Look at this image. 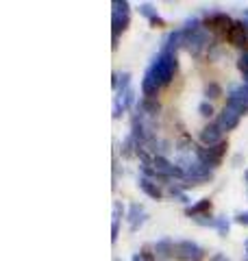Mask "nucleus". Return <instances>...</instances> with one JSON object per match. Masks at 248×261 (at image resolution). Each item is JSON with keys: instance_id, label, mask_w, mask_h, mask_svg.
Returning <instances> with one entry per match:
<instances>
[{"instance_id": "nucleus-1", "label": "nucleus", "mask_w": 248, "mask_h": 261, "mask_svg": "<svg viewBox=\"0 0 248 261\" xmlns=\"http://www.w3.org/2000/svg\"><path fill=\"white\" fill-rule=\"evenodd\" d=\"M146 72L157 81V85H159V87H168L172 83V79H175V74L179 72L177 55L159 50V55L153 59V63L146 68Z\"/></svg>"}, {"instance_id": "nucleus-2", "label": "nucleus", "mask_w": 248, "mask_h": 261, "mask_svg": "<svg viewBox=\"0 0 248 261\" xmlns=\"http://www.w3.org/2000/svg\"><path fill=\"white\" fill-rule=\"evenodd\" d=\"M227 148H229L227 140L216 144V146H196V148H194V157H196V161H201L203 166L216 170L222 163V159H225Z\"/></svg>"}, {"instance_id": "nucleus-3", "label": "nucleus", "mask_w": 248, "mask_h": 261, "mask_svg": "<svg viewBox=\"0 0 248 261\" xmlns=\"http://www.w3.org/2000/svg\"><path fill=\"white\" fill-rule=\"evenodd\" d=\"M131 24V5L127 0H115L113 3V15H111V37H113V48L118 46L120 33H124Z\"/></svg>"}, {"instance_id": "nucleus-4", "label": "nucleus", "mask_w": 248, "mask_h": 261, "mask_svg": "<svg viewBox=\"0 0 248 261\" xmlns=\"http://www.w3.org/2000/svg\"><path fill=\"white\" fill-rule=\"evenodd\" d=\"M211 176H213L211 168L203 166L201 161H194L192 166L185 168V176H183V181H181V187H183V190H187V187H198L207 181H211Z\"/></svg>"}, {"instance_id": "nucleus-5", "label": "nucleus", "mask_w": 248, "mask_h": 261, "mask_svg": "<svg viewBox=\"0 0 248 261\" xmlns=\"http://www.w3.org/2000/svg\"><path fill=\"white\" fill-rule=\"evenodd\" d=\"M207 48H209V31L207 29L185 33V50L192 57H201Z\"/></svg>"}, {"instance_id": "nucleus-6", "label": "nucleus", "mask_w": 248, "mask_h": 261, "mask_svg": "<svg viewBox=\"0 0 248 261\" xmlns=\"http://www.w3.org/2000/svg\"><path fill=\"white\" fill-rule=\"evenodd\" d=\"M225 37L231 46L246 50L248 48V20H235L231 24V29L225 33Z\"/></svg>"}, {"instance_id": "nucleus-7", "label": "nucleus", "mask_w": 248, "mask_h": 261, "mask_svg": "<svg viewBox=\"0 0 248 261\" xmlns=\"http://www.w3.org/2000/svg\"><path fill=\"white\" fill-rule=\"evenodd\" d=\"M233 22L235 20H231V15L225 13V11H211V13L205 15L203 27L209 31V33H227Z\"/></svg>"}, {"instance_id": "nucleus-8", "label": "nucleus", "mask_w": 248, "mask_h": 261, "mask_svg": "<svg viewBox=\"0 0 248 261\" xmlns=\"http://www.w3.org/2000/svg\"><path fill=\"white\" fill-rule=\"evenodd\" d=\"M175 252H177V259L179 261H203L205 259V250L198 246V244L189 242V240L177 242Z\"/></svg>"}, {"instance_id": "nucleus-9", "label": "nucleus", "mask_w": 248, "mask_h": 261, "mask_svg": "<svg viewBox=\"0 0 248 261\" xmlns=\"http://www.w3.org/2000/svg\"><path fill=\"white\" fill-rule=\"evenodd\" d=\"M220 142H225V130L220 128V124L216 120L205 124L203 130H201V144L203 146H216Z\"/></svg>"}, {"instance_id": "nucleus-10", "label": "nucleus", "mask_w": 248, "mask_h": 261, "mask_svg": "<svg viewBox=\"0 0 248 261\" xmlns=\"http://www.w3.org/2000/svg\"><path fill=\"white\" fill-rule=\"evenodd\" d=\"M179 48H185V31H183V29L170 31V33H168V37H165V42H163V48H161V50L177 55V53H179Z\"/></svg>"}, {"instance_id": "nucleus-11", "label": "nucleus", "mask_w": 248, "mask_h": 261, "mask_svg": "<svg viewBox=\"0 0 248 261\" xmlns=\"http://www.w3.org/2000/svg\"><path fill=\"white\" fill-rule=\"evenodd\" d=\"M239 120H242V116H239L237 111L229 109V107L222 109V111L218 113V118H216V122L220 124V128H222V130H233V128H237Z\"/></svg>"}, {"instance_id": "nucleus-12", "label": "nucleus", "mask_w": 248, "mask_h": 261, "mask_svg": "<svg viewBox=\"0 0 248 261\" xmlns=\"http://www.w3.org/2000/svg\"><path fill=\"white\" fill-rule=\"evenodd\" d=\"M175 246H177V244L170 242V240H159V242H155L153 252H155L157 261H168V259H172V257H177Z\"/></svg>"}, {"instance_id": "nucleus-13", "label": "nucleus", "mask_w": 248, "mask_h": 261, "mask_svg": "<svg viewBox=\"0 0 248 261\" xmlns=\"http://www.w3.org/2000/svg\"><path fill=\"white\" fill-rule=\"evenodd\" d=\"M127 220H129V228L131 233H135L139 226H142L146 222V214H144V207L137 205V202H133V205L129 207V214H127Z\"/></svg>"}, {"instance_id": "nucleus-14", "label": "nucleus", "mask_w": 248, "mask_h": 261, "mask_svg": "<svg viewBox=\"0 0 248 261\" xmlns=\"http://www.w3.org/2000/svg\"><path fill=\"white\" fill-rule=\"evenodd\" d=\"M137 185H139V190H142L148 198H153V200H161L163 198V190L159 187V183H155V181H151V178H144V176H139V181H137Z\"/></svg>"}, {"instance_id": "nucleus-15", "label": "nucleus", "mask_w": 248, "mask_h": 261, "mask_svg": "<svg viewBox=\"0 0 248 261\" xmlns=\"http://www.w3.org/2000/svg\"><path fill=\"white\" fill-rule=\"evenodd\" d=\"M135 111L139 116H157L161 111V105L157 98H142V100L135 102Z\"/></svg>"}, {"instance_id": "nucleus-16", "label": "nucleus", "mask_w": 248, "mask_h": 261, "mask_svg": "<svg viewBox=\"0 0 248 261\" xmlns=\"http://www.w3.org/2000/svg\"><path fill=\"white\" fill-rule=\"evenodd\" d=\"M209 211H211V200L209 198H203V200L194 202V205H187L185 207V216L196 220V218H201V216H209Z\"/></svg>"}, {"instance_id": "nucleus-17", "label": "nucleus", "mask_w": 248, "mask_h": 261, "mask_svg": "<svg viewBox=\"0 0 248 261\" xmlns=\"http://www.w3.org/2000/svg\"><path fill=\"white\" fill-rule=\"evenodd\" d=\"M159 85H157V81L148 74V72H144V79H142V94L144 98H157V94H159Z\"/></svg>"}, {"instance_id": "nucleus-18", "label": "nucleus", "mask_w": 248, "mask_h": 261, "mask_svg": "<svg viewBox=\"0 0 248 261\" xmlns=\"http://www.w3.org/2000/svg\"><path fill=\"white\" fill-rule=\"evenodd\" d=\"M222 96V85L220 83H216V81H209V83L205 85V98L207 100H216V98H220Z\"/></svg>"}, {"instance_id": "nucleus-19", "label": "nucleus", "mask_w": 248, "mask_h": 261, "mask_svg": "<svg viewBox=\"0 0 248 261\" xmlns=\"http://www.w3.org/2000/svg\"><path fill=\"white\" fill-rule=\"evenodd\" d=\"M225 107L237 111L239 116H246V113H248V105H244L242 100H237V98H233V96H227V105H225Z\"/></svg>"}, {"instance_id": "nucleus-20", "label": "nucleus", "mask_w": 248, "mask_h": 261, "mask_svg": "<svg viewBox=\"0 0 248 261\" xmlns=\"http://www.w3.org/2000/svg\"><path fill=\"white\" fill-rule=\"evenodd\" d=\"M227 96H233V98H237V100H242L244 105H248V85H246V83L235 85Z\"/></svg>"}, {"instance_id": "nucleus-21", "label": "nucleus", "mask_w": 248, "mask_h": 261, "mask_svg": "<svg viewBox=\"0 0 248 261\" xmlns=\"http://www.w3.org/2000/svg\"><path fill=\"white\" fill-rule=\"evenodd\" d=\"M120 79H122V81L118 83V89H115V92H118V98H122V96L131 89V74H129V72H122Z\"/></svg>"}, {"instance_id": "nucleus-22", "label": "nucleus", "mask_w": 248, "mask_h": 261, "mask_svg": "<svg viewBox=\"0 0 248 261\" xmlns=\"http://www.w3.org/2000/svg\"><path fill=\"white\" fill-rule=\"evenodd\" d=\"M139 15H144V18H148V20L153 22V20H155L159 13H157L155 5H151V3H142V5H139Z\"/></svg>"}, {"instance_id": "nucleus-23", "label": "nucleus", "mask_w": 248, "mask_h": 261, "mask_svg": "<svg viewBox=\"0 0 248 261\" xmlns=\"http://www.w3.org/2000/svg\"><path fill=\"white\" fill-rule=\"evenodd\" d=\"M115 98H118V96H115ZM118 100L122 102L124 111H127V109H131V107H133V102H135V94H133V89H129V92L124 94L122 98H118Z\"/></svg>"}, {"instance_id": "nucleus-24", "label": "nucleus", "mask_w": 248, "mask_h": 261, "mask_svg": "<svg viewBox=\"0 0 248 261\" xmlns=\"http://www.w3.org/2000/svg\"><path fill=\"white\" fill-rule=\"evenodd\" d=\"M194 222H196L198 226H211V228H216V224H218V218H211V216H201V218H196Z\"/></svg>"}, {"instance_id": "nucleus-25", "label": "nucleus", "mask_w": 248, "mask_h": 261, "mask_svg": "<svg viewBox=\"0 0 248 261\" xmlns=\"http://www.w3.org/2000/svg\"><path fill=\"white\" fill-rule=\"evenodd\" d=\"M198 111H201V116H205V118H209L211 113H213V105L209 102V100H203L201 105H198Z\"/></svg>"}, {"instance_id": "nucleus-26", "label": "nucleus", "mask_w": 248, "mask_h": 261, "mask_svg": "<svg viewBox=\"0 0 248 261\" xmlns=\"http://www.w3.org/2000/svg\"><path fill=\"white\" fill-rule=\"evenodd\" d=\"M229 226H231V224H229V220H227V218H218L216 228H218V233H220V235H227V233H229Z\"/></svg>"}, {"instance_id": "nucleus-27", "label": "nucleus", "mask_w": 248, "mask_h": 261, "mask_svg": "<svg viewBox=\"0 0 248 261\" xmlns=\"http://www.w3.org/2000/svg\"><path fill=\"white\" fill-rule=\"evenodd\" d=\"M118 235H120V222L111 220V242H118Z\"/></svg>"}, {"instance_id": "nucleus-28", "label": "nucleus", "mask_w": 248, "mask_h": 261, "mask_svg": "<svg viewBox=\"0 0 248 261\" xmlns=\"http://www.w3.org/2000/svg\"><path fill=\"white\" fill-rule=\"evenodd\" d=\"M124 111V107H122V102L118 100V98H115L113 100V118H120V113Z\"/></svg>"}, {"instance_id": "nucleus-29", "label": "nucleus", "mask_w": 248, "mask_h": 261, "mask_svg": "<svg viewBox=\"0 0 248 261\" xmlns=\"http://www.w3.org/2000/svg\"><path fill=\"white\" fill-rule=\"evenodd\" d=\"M235 222L242 224V226H248V211H244V214H237L235 216Z\"/></svg>"}, {"instance_id": "nucleus-30", "label": "nucleus", "mask_w": 248, "mask_h": 261, "mask_svg": "<svg viewBox=\"0 0 248 261\" xmlns=\"http://www.w3.org/2000/svg\"><path fill=\"white\" fill-rule=\"evenodd\" d=\"M237 65H244V68H248V48H246V50H242V55H239Z\"/></svg>"}, {"instance_id": "nucleus-31", "label": "nucleus", "mask_w": 248, "mask_h": 261, "mask_svg": "<svg viewBox=\"0 0 248 261\" xmlns=\"http://www.w3.org/2000/svg\"><path fill=\"white\" fill-rule=\"evenodd\" d=\"M237 70L242 72V76H244V83L248 85V68H244V65H237Z\"/></svg>"}, {"instance_id": "nucleus-32", "label": "nucleus", "mask_w": 248, "mask_h": 261, "mask_svg": "<svg viewBox=\"0 0 248 261\" xmlns=\"http://www.w3.org/2000/svg\"><path fill=\"white\" fill-rule=\"evenodd\" d=\"M209 261H229V259H227L225 255H222V252H216V255H213Z\"/></svg>"}, {"instance_id": "nucleus-33", "label": "nucleus", "mask_w": 248, "mask_h": 261, "mask_svg": "<svg viewBox=\"0 0 248 261\" xmlns=\"http://www.w3.org/2000/svg\"><path fill=\"white\" fill-rule=\"evenodd\" d=\"M131 261H146V259H144V255H142V252H135V255L131 257Z\"/></svg>"}, {"instance_id": "nucleus-34", "label": "nucleus", "mask_w": 248, "mask_h": 261, "mask_svg": "<svg viewBox=\"0 0 248 261\" xmlns=\"http://www.w3.org/2000/svg\"><path fill=\"white\" fill-rule=\"evenodd\" d=\"M244 255H248V240H244Z\"/></svg>"}, {"instance_id": "nucleus-35", "label": "nucleus", "mask_w": 248, "mask_h": 261, "mask_svg": "<svg viewBox=\"0 0 248 261\" xmlns=\"http://www.w3.org/2000/svg\"><path fill=\"white\" fill-rule=\"evenodd\" d=\"M244 178H246V190H248V170H246V174H244Z\"/></svg>"}, {"instance_id": "nucleus-36", "label": "nucleus", "mask_w": 248, "mask_h": 261, "mask_svg": "<svg viewBox=\"0 0 248 261\" xmlns=\"http://www.w3.org/2000/svg\"><path fill=\"white\" fill-rule=\"evenodd\" d=\"M242 261H248V255H244V257H242Z\"/></svg>"}, {"instance_id": "nucleus-37", "label": "nucleus", "mask_w": 248, "mask_h": 261, "mask_svg": "<svg viewBox=\"0 0 248 261\" xmlns=\"http://www.w3.org/2000/svg\"><path fill=\"white\" fill-rule=\"evenodd\" d=\"M113 261H120V259H118V257H115V259H113Z\"/></svg>"}]
</instances>
